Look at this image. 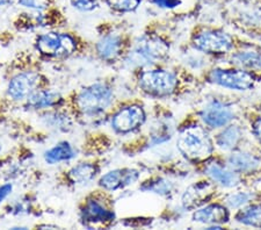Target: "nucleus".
Returning <instances> with one entry per match:
<instances>
[{
    "instance_id": "f257e3e1",
    "label": "nucleus",
    "mask_w": 261,
    "mask_h": 230,
    "mask_svg": "<svg viewBox=\"0 0 261 230\" xmlns=\"http://www.w3.org/2000/svg\"><path fill=\"white\" fill-rule=\"evenodd\" d=\"M176 146L185 158L194 163L208 161L213 155V142L201 125H188L180 132Z\"/></svg>"
},
{
    "instance_id": "f03ea898",
    "label": "nucleus",
    "mask_w": 261,
    "mask_h": 230,
    "mask_svg": "<svg viewBox=\"0 0 261 230\" xmlns=\"http://www.w3.org/2000/svg\"><path fill=\"white\" fill-rule=\"evenodd\" d=\"M168 52L170 47L162 37L145 35L136 42L134 49L129 53L127 62L135 66L153 65L165 60Z\"/></svg>"
},
{
    "instance_id": "7ed1b4c3",
    "label": "nucleus",
    "mask_w": 261,
    "mask_h": 230,
    "mask_svg": "<svg viewBox=\"0 0 261 230\" xmlns=\"http://www.w3.org/2000/svg\"><path fill=\"white\" fill-rule=\"evenodd\" d=\"M114 94L107 84L96 83L87 86L78 94L75 104L84 114L95 115L102 113L113 104Z\"/></svg>"
},
{
    "instance_id": "20e7f679",
    "label": "nucleus",
    "mask_w": 261,
    "mask_h": 230,
    "mask_svg": "<svg viewBox=\"0 0 261 230\" xmlns=\"http://www.w3.org/2000/svg\"><path fill=\"white\" fill-rule=\"evenodd\" d=\"M36 48L47 57L64 58L72 55L77 49V42L70 34L49 32L37 37Z\"/></svg>"
},
{
    "instance_id": "39448f33",
    "label": "nucleus",
    "mask_w": 261,
    "mask_h": 230,
    "mask_svg": "<svg viewBox=\"0 0 261 230\" xmlns=\"http://www.w3.org/2000/svg\"><path fill=\"white\" fill-rule=\"evenodd\" d=\"M141 89L153 97H166L174 93L178 87V78L166 70L144 71L138 79Z\"/></svg>"
},
{
    "instance_id": "423d86ee",
    "label": "nucleus",
    "mask_w": 261,
    "mask_h": 230,
    "mask_svg": "<svg viewBox=\"0 0 261 230\" xmlns=\"http://www.w3.org/2000/svg\"><path fill=\"white\" fill-rule=\"evenodd\" d=\"M193 44L200 52L212 54V55H220V54H225L232 49L233 40L226 33L205 31L194 36Z\"/></svg>"
},
{
    "instance_id": "0eeeda50",
    "label": "nucleus",
    "mask_w": 261,
    "mask_h": 230,
    "mask_svg": "<svg viewBox=\"0 0 261 230\" xmlns=\"http://www.w3.org/2000/svg\"><path fill=\"white\" fill-rule=\"evenodd\" d=\"M210 81L226 89L247 91L253 87L255 79L252 73L244 70H214Z\"/></svg>"
},
{
    "instance_id": "6e6552de",
    "label": "nucleus",
    "mask_w": 261,
    "mask_h": 230,
    "mask_svg": "<svg viewBox=\"0 0 261 230\" xmlns=\"http://www.w3.org/2000/svg\"><path fill=\"white\" fill-rule=\"evenodd\" d=\"M145 122V112L142 106L130 105L115 113L112 118V128L119 134L136 131Z\"/></svg>"
},
{
    "instance_id": "1a4fd4ad",
    "label": "nucleus",
    "mask_w": 261,
    "mask_h": 230,
    "mask_svg": "<svg viewBox=\"0 0 261 230\" xmlns=\"http://www.w3.org/2000/svg\"><path fill=\"white\" fill-rule=\"evenodd\" d=\"M41 84V76L36 72L27 71L16 74L11 79L7 85L8 97L13 100H23L27 99L33 92L39 90Z\"/></svg>"
},
{
    "instance_id": "9d476101",
    "label": "nucleus",
    "mask_w": 261,
    "mask_h": 230,
    "mask_svg": "<svg viewBox=\"0 0 261 230\" xmlns=\"http://www.w3.org/2000/svg\"><path fill=\"white\" fill-rule=\"evenodd\" d=\"M215 191H216V187L209 182L193 184L182 195V206L188 211H193V209L203 206L213 198Z\"/></svg>"
},
{
    "instance_id": "9b49d317",
    "label": "nucleus",
    "mask_w": 261,
    "mask_h": 230,
    "mask_svg": "<svg viewBox=\"0 0 261 230\" xmlns=\"http://www.w3.org/2000/svg\"><path fill=\"white\" fill-rule=\"evenodd\" d=\"M140 178V172L134 169H116L103 174L99 181V186L103 190L114 192L133 185Z\"/></svg>"
},
{
    "instance_id": "f8f14e48",
    "label": "nucleus",
    "mask_w": 261,
    "mask_h": 230,
    "mask_svg": "<svg viewBox=\"0 0 261 230\" xmlns=\"http://www.w3.org/2000/svg\"><path fill=\"white\" fill-rule=\"evenodd\" d=\"M114 213L96 199L87 200L81 212V219L85 225L108 224L114 220Z\"/></svg>"
},
{
    "instance_id": "ddd939ff",
    "label": "nucleus",
    "mask_w": 261,
    "mask_h": 230,
    "mask_svg": "<svg viewBox=\"0 0 261 230\" xmlns=\"http://www.w3.org/2000/svg\"><path fill=\"white\" fill-rule=\"evenodd\" d=\"M202 120L212 128L223 127L228 124L233 118V112L229 106L222 103H212L202 112Z\"/></svg>"
},
{
    "instance_id": "4468645a",
    "label": "nucleus",
    "mask_w": 261,
    "mask_h": 230,
    "mask_svg": "<svg viewBox=\"0 0 261 230\" xmlns=\"http://www.w3.org/2000/svg\"><path fill=\"white\" fill-rule=\"evenodd\" d=\"M229 211L221 205H209L196 209L193 214V221L204 224H223L229 222Z\"/></svg>"
},
{
    "instance_id": "2eb2a0df",
    "label": "nucleus",
    "mask_w": 261,
    "mask_h": 230,
    "mask_svg": "<svg viewBox=\"0 0 261 230\" xmlns=\"http://www.w3.org/2000/svg\"><path fill=\"white\" fill-rule=\"evenodd\" d=\"M123 48L122 37L117 34H108L101 37L96 43V53L105 61H114L120 56Z\"/></svg>"
},
{
    "instance_id": "dca6fc26",
    "label": "nucleus",
    "mask_w": 261,
    "mask_h": 230,
    "mask_svg": "<svg viewBox=\"0 0 261 230\" xmlns=\"http://www.w3.org/2000/svg\"><path fill=\"white\" fill-rule=\"evenodd\" d=\"M205 173H207L214 182L221 184L225 187H234L237 186L241 179L238 174L232 169H228L220 163L215 162L212 164H208L205 167Z\"/></svg>"
},
{
    "instance_id": "f3484780",
    "label": "nucleus",
    "mask_w": 261,
    "mask_h": 230,
    "mask_svg": "<svg viewBox=\"0 0 261 230\" xmlns=\"http://www.w3.org/2000/svg\"><path fill=\"white\" fill-rule=\"evenodd\" d=\"M62 97L57 92L50 90H36L27 98V105L33 110L55 107L62 103Z\"/></svg>"
},
{
    "instance_id": "a211bd4d",
    "label": "nucleus",
    "mask_w": 261,
    "mask_h": 230,
    "mask_svg": "<svg viewBox=\"0 0 261 230\" xmlns=\"http://www.w3.org/2000/svg\"><path fill=\"white\" fill-rule=\"evenodd\" d=\"M98 172L99 169L95 164L79 163L67 172V177L70 182L75 185H85V184H90L92 181H94Z\"/></svg>"
},
{
    "instance_id": "6ab92c4d",
    "label": "nucleus",
    "mask_w": 261,
    "mask_h": 230,
    "mask_svg": "<svg viewBox=\"0 0 261 230\" xmlns=\"http://www.w3.org/2000/svg\"><path fill=\"white\" fill-rule=\"evenodd\" d=\"M75 156H77V152L73 146L69 142L63 141L44 152V161L48 164H56V163L73 160Z\"/></svg>"
},
{
    "instance_id": "aec40b11",
    "label": "nucleus",
    "mask_w": 261,
    "mask_h": 230,
    "mask_svg": "<svg viewBox=\"0 0 261 230\" xmlns=\"http://www.w3.org/2000/svg\"><path fill=\"white\" fill-rule=\"evenodd\" d=\"M258 165V160L247 152H233L229 157V166L234 172H250Z\"/></svg>"
},
{
    "instance_id": "412c9836",
    "label": "nucleus",
    "mask_w": 261,
    "mask_h": 230,
    "mask_svg": "<svg viewBox=\"0 0 261 230\" xmlns=\"http://www.w3.org/2000/svg\"><path fill=\"white\" fill-rule=\"evenodd\" d=\"M242 139V131L237 125H230L225 128L217 137V144L224 150L233 149Z\"/></svg>"
},
{
    "instance_id": "4be33fe9",
    "label": "nucleus",
    "mask_w": 261,
    "mask_h": 230,
    "mask_svg": "<svg viewBox=\"0 0 261 230\" xmlns=\"http://www.w3.org/2000/svg\"><path fill=\"white\" fill-rule=\"evenodd\" d=\"M232 63L237 66L247 70L261 69V55L253 52L238 53L232 56Z\"/></svg>"
},
{
    "instance_id": "5701e85b",
    "label": "nucleus",
    "mask_w": 261,
    "mask_h": 230,
    "mask_svg": "<svg viewBox=\"0 0 261 230\" xmlns=\"http://www.w3.org/2000/svg\"><path fill=\"white\" fill-rule=\"evenodd\" d=\"M236 219L243 224L261 228V206H251L243 209L236 215Z\"/></svg>"
},
{
    "instance_id": "b1692460",
    "label": "nucleus",
    "mask_w": 261,
    "mask_h": 230,
    "mask_svg": "<svg viewBox=\"0 0 261 230\" xmlns=\"http://www.w3.org/2000/svg\"><path fill=\"white\" fill-rule=\"evenodd\" d=\"M141 3L142 0H106V4L113 11L120 12V13H127V12L137 10Z\"/></svg>"
},
{
    "instance_id": "393cba45",
    "label": "nucleus",
    "mask_w": 261,
    "mask_h": 230,
    "mask_svg": "<svg viewBox=\"0 0 261 230\" xmlns=\"http://www.w3.org/2000/svg\"><path fill=\"white\" fill-rule=\"evenodd\" d=\"M251 199L252 194L246 193V192H239V193L229 195L228 199H226V205L231 208H238L247 203Z\"/></svg>"
},
{
    "instance_id": "a878e982",
    "label": "nucleus",
    "mask_w": 261,
    "mask_h": 230,
    "mask_svg": "<svg viewBox=\"0 0 261 230\" xmlns=\"http://www.w3.org/2000/svg\"><path fill=\"white\" fill-rule=\"evenodd\" d=\"M49 122H47L50 128L60 129V131H66V125H69V121L64 115L60 114V113H54V114L47 115Z\"/></svg>"
},
{
    "instance_id": "bb28decb",
    "label": "nucleus",
    "mask_w": 261,
    "mask_h": 230,
    "mask_svg": "<svg viewBox=\"0 0 261 230\" xmlns=\"http://www.w3.org/2000/svg\"><path fill=\"white\" fill-rule=\"evenodd\" d=\"M70 3L81 12H92L99 7V0H70Z\"/></svg>"
},
{
    "instance_id": "cd10ccee",
    "label": "nucleus",
    "mask_w": 261,
    "mask_h": 230,
    "mask_svg": "<svg viewBox=\"0 0 261 230\" xmlns=\"http://www.w3.org/2000/svg\"><path fill=\"white\" fill-rule=\"evenodd\" d=\"M143 190H146V191H152L154 193H161V194H166L168 192L171 191V184L166 182V181H163V179H159L157 182H152L150 184L149 186H144L143 187Z\"/></svg>"
},
{
    "instance_id": "c85d7f7f",
    "label": "nucleus",
    "mask_w": 261,
    "mask_h": 230,
    "mask_svg": "<svg viewBox=\"0 0 261 230\" xmlns=\"http://www.w3.org/2000/svg\"><path fill=\"white\" fill-rule=\"evenodd\" d=\"M21 6L29 8V10L34 11H42L43 10V5L37 0H18Z\"/></svg>"
},
{
    "instance_id": "c756f323",
    "label": "nucleus",
    "mask_w": 261,
    "mask_h": 230,
    "mask_svg": "<svg viewBox=\"0 0 261 230\" xmlns=\"http://www.w3.org/2000/svg\"><path fill=\"white\" fill-rule=\"evenodd\" d=\"M155 5L162 8H174L180 5V0H152Z\"/></svg>"
},
{
    "instance_id": "7c9ffc66",
    "label": "nucleus",
    "mask_w": 261,
    "mask_h": 230,
    "mask_svg": "<svg viewBox=\"0 0 261 230\" xmlns=\"http://www.w3.org/2000/svg\"><path fill=\"white\" fill-rule=\"evenodd\" d=\"M12 191H13V185L12 184H5V185L0 186V203L12 193Z\"/></svg>"
},
{
    "instance_id": "2f4dec72",
    "label": "nucleus",
    "mask_w": 261,
    "mask_h": 230,
    "mask_svg": "<svg viewBox=\"0 0 261 230\" xmlns=\"http://www.w3.org/2000/svg\"><path fill=\"white\" fill-rule=\"evenodd\" d=\"M253 131H254V134L256 136V139H258L260 142H261V119H258L254 122L253 124Z\"/></svg>"
},
{
    "instance_id": "473e14b6",
    "label": "nucleus",
    "mask_w": 261,
    "mask_h": 230,
    "mask_svg": "<svg viewBox=\"0 0 261 230\" xmlns=\"http://www.w3.org/2000/svg\"><path fill=\"white\" fill-rule=\"evenodd\" d=\"M14 0H0V6H5L8 5V4H12Z\"/></svg>"
}]
</instances>
